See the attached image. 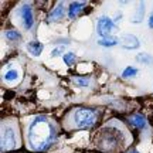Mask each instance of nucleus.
I'll return each instance as SVG.
<instances>
[{"mask_svg":"<svg viewBox=\"0 0 153 153\" xmlns=\"http://www.w3.org/2000/svg\"><path fill=\"white\" fill-rule=\"evenodd\" d=\"M99 114L92 108H76L74 112V123L78 129H91L97 125Z\"/></svg>","mask_w":153,"mask_h":153,"instance_id":"nucleus-3","label":"nucleus"},{"mask_svg":"<svg viewBox=\"0 0 153 153\" xmlns=\"http://www.w3.org/2000/svg\"><path fill=\"white\" fill-rule=\"evenodd\" d=\"M16 78H17V71H14V70H9L4 74V81H14Z\"/></svg>","mask_w":153,"mask_h":153,"instance_id":"nucleus-19","label":"nucleus"},{"mask_svg":"<svg viewBox=\"0 0 153 153\" xmlns=\"http://www.w3.org/2000/svg\"><path fill=\"white\" fill-rule=\"evenodd\" d=\"M64 62H65L68 67H71L74 62H75V54L74 53H67L64 55Z\"/></svg>","mask_w":153,"mask_h":153,"instance_id":"nucleus-18","label":"nucleus"},{"mask_svg":"<svg viewBox=\"0 0 153 153\" xmlns=\"http://www.w3.org/2000/svg\"><path fill=\"white\" fill-rule=\"evenodd\" d=\"M17 146L16 132L11 126H6L1 131V153H7Z\"/></svg>","mask_w":153,"mask_h":153,"instance_id":"nucleus-4","label":"nucleus"},{"mask_svg":"<svg viewBox=\"0 0 153 153\" xmlns=\"http://www.w3.org/2000/svg\"><path fill=\"white\" fill-rule=\"evenodd\" d=\"M122 133H120L118 129L115 128H105L101 136H99V149L104 150V152H116L120 146V142H122Z\"/></svg>","mask_w":153,"mask_h":153,"instance_id":"nucleus-2","label":"nucleus"},{"mask_svg":"<svg viewBox=\"0 0 153 153\" xmlns=\"http://www.w3.org/2000/svg\"><path fill=\"white\" fill-rule=\"evenodd\" d=\"M119 43L125 50H136L140 47V41L135 34H123Z\"/></svg>","mask_w":153,"mask_h":153,"instance_id":"nucleus-7","label":"nucleus"},{"mask_svg":"<svg viewBox=\"0 0 153 153\" xmlns=\"http://www.w3.org/2000/svg\"><path fill=\"white\" fill-rule=\"evenodd\" d=\"M72 82L75 84L76 87H84V88L89 87V79H88V78H79V76H75V78H72Z\"/></svg>","mask_w":153,"mask_h":153,"instance_id":"nucleus-17","label":"nucleus"},{"mask_svg":"<svg viewBox=\"0 0 153 153\" xmlns=\"http://www.w3.org/2000/svg\"><path fill=\"white\" fill-rule=\"evenodd\" d=\"M64 53V47H57L55 50H53V53H51V55L53 57H55V55H60Z\"/></svg>","mask_w":153,"mask_h":153,"instance_id":"nucleus-20","label":"nucleus"},{"mask_svg":"<svg viewBox=\"0 0 153 153\" xmlns=\"http://www.w3.org/2000/svg\"><path fill=\"white\" fill-rule=\"evenodd\" d=\"M55 137H57V131L53 122L45 116L34 118L28 126V146L34 152H45L55 142Z\"/></svg>","mask_w":153,"mask_h":153,"instance_id":"nucleus-1","label":"nucleus"},{"mask_svg":"<svg viewBox=\"0 0 153 153\" xmlns=\"http://www.w3.org/2000/svg\"><path fill=\"white\" fill-rule=\"evenodd\" d=\"M4 37L9 40V41H13V43H17V41H20L22 40V36L19 31L16 30H6L4 31Z\"/></svg>","mask_w":153,"mask_h":153,"instance_id":"nucleus-14","label":"nucleus"},{"mask_svg":"<svg viewBox=\"0 0 153 153\" xmlns=\"http://www.w3.org/2000/svg\"><path fill=\"white\" fill-rule=\"evenodd\" d=\"M149 27L153 28V14H150V17H149Z\"/></svg>","mask_w":153,"mask_h":153,"instance_id":"nucleus-21","label":"nucleus"},{"mask_svg":"<svg viewBox=\"0 0 153 153\" xmlns=\"http://www.w3.org/2000/svg\"><path fill=\"white\" fill-rule=\"evenodd\" d=\"M20 19H22L23 27L26 30H31L34 26V14L31 4H23L20 9Z\"/></svg>","mask_w":153,"mask_h":153,"instance_id":"nucleus-6","label":"nucleus"},{"mask_svg":"<svg viewBox=\"0 0 153 153\" xmlns=\"http://www.w3.org/2000/svg\"><path fill=\"white\" fill-rule=\"evenodd\" d=\"M115 28V22L108 16H101L97 23V31L102 38L109 37L111 31Z\"/></svg>","mask_w":153,"mask_h":153,"instance_id":"nucleus-5","label":"nucleus"},{"mask_svg":"<svg viewBox=\"0 0 153 153\" xmlns=\"http://www.w3.org/2000/svg\"><path fill=\"white\" fill-rule=\"evenodd\" d=\"M129 123L136 129H145L146 125H148V120L142 114H135L129 118Z\"/></svg>","mask_w":153,"mask_h":153,"instance_id":"nucleus-9","label":"nucleus"},{"mask_svg":"<svg viewBox=\"0 0 153 153\" xmlns=\"http://www.w3.org/2000/svg\"><path fill=\"white\" fill-rule=\"evenodd\" d=\"M143 13H145V3H140L137 7L136 16L133 17V23H140L143 20Z\"/></svg>","mask_w":153,"mask_h":153,"instance_id":"nucleus-16","label":"nucleus"},{"mask_svg":"<svg viewBox=\"0 0 153 153\" xmlns=\"http://www.w3.org/2000/svg\"><path fill=\"white\" fill-rule=\"evenodd\" d=\"M136 61L143 65H153V57L148 53H139L136 55Z\"/></svg>","mask_w":153,"mask_h":153,"instance_id":"nucleus-12","label":"nucleus"},{"mask_svg":"<svg viewBox=\"0 0 153 153\" xmlns=\"http://www.w3.org/2000/svg\"><path fill=\"white\" fill-rule=\"evenodd\" d=\"M85 6H87V1H74V3H71L70 9H68V17L70 19H75Z\"/></svg>","mask_w":153,"mask_h":153,"instance_id":"nucleus-10","label":"nucleus"},{"mask_svg":"<svg viewBox=\"0 0 153 153\" xmlns=\"http://www.w3.org/2000/svg\"><path fill=\"white\" fill-rule=\"evenodd\" d=\"M62 14H64V4H62V3H58V4L51 10V13L47 16V23L58 22V20L62 19Z\"/></svg>","mask_w":153,"mask_h":153,"instance_id":"nucleus-8","label":"nucleus"},{"mask_svg":"<svg viewBox=\"0 0 153 153\" xmlns=\"http://www.w3.org/2000/svg\"><path fill=\"white\" fill-rule=\"evenodd\" d=\"M118 43H119V40H118V38H115V37H112V36L105 37V38H101V40L98 41V44L101 45V47H106V48L114 47V45H116Z\"/></svg>","mask_w":153,"mask_h":153,"instance_id":"nucleus-13","label":"nucleus"},{"mask_svg":"<svg viewBox=\"0 0 153 153\" xmlns=\"http://www.w3.org/2000/svg\"><path fill=\"white\" fill-rule=\"evenodd\" d=\"M126 153H139V152H136V150H129V152H126Z\"/></svg>","mask_w":153,"mask_h":153,"instance_id":"nucleus-22","label":"nucleus"},{"mask_svg":"<svg viewBox=\"0 0 153 153\" xmlns=\"http://www.w3.org/2000/svg\"><path fill=\"white\" fill-rule=\"evenodd\" d=\"M27 50H28V53H30L31 55L38 57V55L43 53V44L38 43V41H31V43H28Z\"/></svg>","mask_w":153,"mask_h":153,"instance_id":"nucleus-11","label":"nucleus"},{"mask_svg":"<svg viewBox=\"0 0 153 153\" xmlns=\"http://www.w3.org/2000/svg\"><path fill=\"white\" fill-rule=\"evenodd\" d=\"M137 68H135V67H126L125 70L122 71V76L123 78H133V76L137 75Z\"/></svg>","mask_w":153,"mask_h":153,"instance_id":"nucleus-15","label":"nucleus"}]
</instances>
